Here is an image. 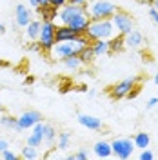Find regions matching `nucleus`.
Here are the masks:
<instances>
[{
	"instance_id": "19",
	"label": "nucleus",
	"mask_w": 158,
	"mask_h": 160,
	"mask_svg": "<svg viewBox=\"0 0 158 160\" xmlns=\"http://www.w3.org/2000/svg\"><path fill=\"white\" fill-rule=\"evenodd\" d=\"M0 126L6 128V129H11L15 133H20L18 128V118L13 117V115H0Z\"/></svg>"
},
{
	"instance_id": "5",
	"label": "nucleus",
	"mask_w": 158,
	"mask_h": 160,
	"mask_svg": "<svg viewBox=\"0 0 158 160\" xmlns=\"http://www.w3.org/2000/svg\"><path fill=\"white\" fill-rule=\"evenodd\" d=\"M111 20H113L115 29L118 31V35H127L129 31L135 29V20H133V17L129 15L127 11L116 9L115 15L111 17Z\"/></svg>"
},
{
	"instance_id": "27",
	"label": "nucleus",
	"mask_w": 158,
	"mask_h": 160,
	"mask_svg": "<svg viewBox=\"0 0 158 160\" xmlns=\"http://www.w3.org/2000/svg\"><path fill=\"white\" fill-rule=\"evenodd\" d=\"M38 157V151H37V148H33V146H24L22 148V151H20V158H37Z\"/></svg>"
},
{
	"instance_id": "40",
	"label": "nucleus",
	"mask_w": 158,
	"mask_h": 160,
	"mask_svg": "<svg viewBox=\"0 0 158 160\" xmlns=\"http://www.w3.org/2000/svg\"><path fill=\"white\" fill-rule=\"evenodd\" d=\"M4 31H6V26H4V24H0V35H2Z\"/></svg>"
},
{
	"instance_id": "35",
	"label": "nucleus",
	"mask_w": 158,
	"mask_h": 160,
	"mask_svg": "<svg viewBox=\"0 0 158 160\" xmlns=\"http://www.w3.org/2000/svg\"><path fill=\"white\" fill-rule=\"evenodd\" d=\"M7 148H9V142H7L6 138H0V153H2L4 149H7Z\"/></svg>"
},
{
	"instance_id": "17",
	"label": "nucleus",
	"mask_w": 158,
	"mask_h": 160,
	"mask_svg": "<svg viewBox=\"0 0 158 160\" xmlns=\"http://www.w3.org/2000/svg\"><path fill=\"white\" fill-rule=\"evenodd\" d=\"M40 28H42V20H35L31 18V22L24 28L26 29V37H27V40H38V35H40Z\"/></svg>"
},
{
	"instance_id": "3",
	"label": "nucleus",
	"mask_w": 158,
	"mask_h": 160,
	"mask_svg": "<svg viewBox=\"0 0 158 160\" xmlns=\"http://www.w3.org/2000/svg\"><path fill=\"white\" fill-rule=\"evenodd\" d=\"M118 9L111 0H93L87 4V15L91 20H100V18H111L115 15V11Z\"/></svg>"
},
{
	"instance_id": "4",
	"label": "nucleus",
	"mask_w": 158,
	"mask_h": 160,
	"mask_svg": "<svg viewBox=\"0 0 158 160\" xmlns=\"http://www.w3.org/2000/svg\"><path fill=\"white\" fill-rule=\"evenodd\" d=\"M55 29H57V24L55 22H42L38 42H40V46H42V51L44 53H49L53 49V46L57 44V40H55Z\"/></svg>"
},
{
	"instance_id": "2",
	"label": "nucleus",
	"mask_w": 158,
	"mask_h": 160,
	"mask_svg": "<svg viewBox=\"0 0 158 160\" xmlns=\"http://www.w3.org/2000/svg\"><path fill=\"white\" fill-rule=\"evenodd\" d=\"M89 40H109L115 37V26L111 18H100L91 20L86 31Z\"/></svg>"
},
{
	"instance_id": "7",
	"label": "nucleus",
	"mask_w": 158,
	"mask_h": 160,
	"mask_svg": "<svg viewBox=\"0 0 158 160\" xmlns=\"http://www.w3.org/2000/svg\"><path fill=\"white\" fill-rule=\"evenodd\" d=\"M111 149H113V157H116L120 160H127L133 157L135 144L131 138H115L111 142Z\"/></svg>"
},
{
	"instance_id": "41",
	"label": "nucleus",
	"mask_w": 158,
	"mask_h": 160,
	"mask_svg": "<svg viewBox=\"0 0 158 160\" xmlns=\"http://www.w3.org/2000/svg\"><path fill=\"white\" fill-rule=\"evenodd\" d=\"M153 8H156L158 9V0H153Z\"/></svg>"
},
{
	"instance_id": "38",
	"label": "nucleus",
	"mask_w": 158,
	"mask_h": 160,
	"mask_svg": "<svg viewBox=\"0 0 158 160\" xmlns=\"http://www.w3.org/2000/svg\"><path fill=\"white\" fill-rule=\"evenodd\" d=\"M29 8H38V0H29Z\"/></svg>"
},
{
	"instance_id": "22",
	"label": "nucleus",
	"mask_w": 158,
	"mask_h": 160,
	"mask_svg": "<svg viewBox=\"0 0 158 160\" xmlns=\"http://www.w3.org/2000/svg\"><path fill=\"white\" fill-rule=\"evenodd\" d=\"M57 135H58V131L55 129L51 124H46V128H44V144L47 148H53L57 144Z\"/></svg>"
},
{
	"instance_id": "32",
	"label": "nucleus",
	"mask_w": 158,
	"mask_h": 160,
	"mask_svg": "<svg viewBox=\"0 0 158 160\" xmlns=\"http://www.w3.org/2000/svg\"><path fill=\"white\" fill-rule=\"evenodd\" d=\"M149 17H151V20H153V22L158 26V9H156V8L149 6Z\"/></svg>"
},
{
	"instance_id": "31",
	"label": "nucleus",
	"mask_w": 158,
	"mask_h": 160,
	"mask_svg": "<svg viewBox=\"0 0 158 160\" xmlns=\"http://www.w3.org/2000/svg\"><path fill=\"white\" fill-rule=\"evenodd\" d=\"M138 158L140 160H153V158H155V155H153V153L146 148V149H142V153L138 155Z\"/></svg>"
},
{
	"instance_id": "15",
	"label": "nucleus",
	"mask_w": 158,
	"mask_h": 160,
	"mask_svg": "<svg viewBox=\"0 0 158 160\" xmlns=\"http://www.w3.org/2000/svg\"><path fill=\"white\" fill-rule=\"evenodd\" d=\"M124 40H126V48L136 49V48L144 46V35L136 29H133V31H129L127 35H124Z\"/></svg>"
},
{
	"instance_id": "9",
	"label": "nucleus",
	"mask_w": 158,
	"mask_h": 160,
	"mask_svg": "<svg viewBox=\"0 0 158 160\" xmlns=\"http://www.w3.org/2000/svg\"><path fill=\"white\" fill-rule=\"evenodd\" d=\"M18 118V128H20V133L22 131H27L31 129L35 124H38L42 118V113L40 111H35V109H29V111H24L20 117H17Z\"/></svg>"
},
{
	"instance_id": "10",
	"label": "nucleus",
	"mask_w": 158,
	"mask_h": 160,
	"mask_svg": "<svg viewBox=\"0 0 158 160\" xmlns=\"http://www.w3.org/2000/svg\"><path fill=\"white\" fill-rule=\"evenodd\" d=\"M44 128H46V122L40 120L38 124H35L31 128V133L27 137V146H33V148H40L44 144Z\"/></svg>"
},
{
	"instance_id": "25",
	"label": "nucleus",
	"mask_w": 158,
	"mask_h": 160,
	"mask_svg": "<svg viewBox=\"0 0 158 160\" xmlns=\"http://www.w3.org/2000/svg\"><path fill=\"white\" fill-rule=\"evenodd\" d=\"M133 144H135V148H138V149H146V148H149V144H151V137H149L147 133L140 131V133H136V135L133 137Z\"/></svg>"
},
{
	"instance_id": "16",
	"label": "nucleus",
	"mask_w": 158,
	"mask_h": 160,
	"mask_svg": "<svg viewBox=\"0 0 158 160\" xmlns=\"http://www.w3.org/2000/svg\"><path fill=\"white\" fill-rule=\"evenodd\" d=\"M93 153H95L98 158H109V157H113L111 142H106V140H98V142H95V146H93Z\"/></svg>"
},
{
	"instance_id": "33",
	"label": "nucleus",
	"mask_w": 158,
	"mask_h": 160,
	"mask_svg": "<svg viewBox=\"0 0 158 160\" xmlns=\"http://www.w3.org/2000/svg\"><path fill=\"white\" fill-rule=\"evenodd\" d=\"M49 2H51V6H53V8H57V9L62 8L64 4H67V0H49Z\"/></svg>"
},
{
	"instance_id": "36",
	"label": "nucleus",
	"mask_w": 158,
	"mask_h": 160,
	"mask_svg": "<svg viewBox=\"0 0 158 160\" xmlns=\"http://www.w3.org/2000/svg\"><path fill=\"white\" fill-rule=\"evenodd\" d=\"M67 2L77 4V6H87V4H89V0H67Z\"/></svg>"
},
{
	"instance_id": "39",
	"label": "nucleus",
	"mask_w": 158,
	"mask_h": 160,
	"mask_svg": "<svg viewBox=\"0 0 158 160\" xmlns=\"http://www.w3.org/2000/svg\"><path fill=\"white\" fill-rule=\"evenodd\" d=\"M95 95H96V91H95V89H89V93H87V97H89V98H93Z\"/></svg>"
},
{
	"instance_id": "30",
	"label": "nucleus",
	"mask_w": 158,
	"mask_h": 160,
	"mask_svg": "<svg viewBox=\"0 0 158 160\" xmlns=\"http://www.w3.org/2000/svg\"><path fill=\"white\" fill-rule=\"evenodd\" d=\"M27 49L33 51V53H40V51H42V46H40L38 40H31L29 44H27Z\"/></svg>"
},
{
	"instance_id": "26",
	"label": "nucleus",
	"mask_w": 158,
	"mask_h": 160,
	"mask_svg": "<svg viewBox=\"0 0 158 160\" xmlns=\"http://www.w3.org/2000/svg\"><path fill=\"white\" fill-rule=\"evenodd\" d=\"M62 64H64V68L69 71H78L80 68H82V62H80V58L77 57V55H71V57H66V58L60 60Z\"/></svg>"
},
{
	"instance_id": "18",
	"label": "nucleus",
	"mask_w": 158,
	"mask_h": 160,
	"mask_svg": "<svg viewBox=\"0 0 158 160\" xmlns=\"http://www.w3.org/2000/svg\"><path fill=\"white\" fill-rule=\"evenodd\" d=\"M91 49L95 53V57L109 55V40H91Z\"/></svg>"
},
{
	"instance_id": "43",
	"label": "nucleus",
	"mask_w": 158,
	"mask_h": 160,
	"mask_svg": "<svg viewBox=\"0 0 158 160\" xmlns=\"http://www.w3.org/2000/svg\"><path fill=\"white\" fill-rule=\"evenodd\" d=\"M2 111H4V108H2V106H0V113H2Z\"/></svg>"
},
{
	"instance_id": "44",
	"label": "nucleus",
	"mask_w": 158,
	"mask_h": 160,
	"mask_svg": "<svg viewBox=\"0 0 158 160\" xmlns=\"http://www.w3.org/2000/svg\"><path fill=\"white\" fill-rule=\"evenodd\" d=\"M140 2H142V4H144V2H146V0H140Z\"/></svg>"
},
{
	"instance_id": "12",
	"label": "nucleus",
	"mask_w": 158,
	"mask_h": 160,
	"mask_svg": "<svg viewBox=\"0 0 158 160\" xmlns=\"http://www.w3.org/2000/svg\"><path fill=\"white\" fill-rule=\"evenodd\" d=\"M80 126H84V128H87L91 131H102L104 128V124H102V120L96 118V117H93V115H86V113H80L78 117H77Z\"/></svg>"
},
{
	"instance_id": "13",
	"label": "nucleus",
	"mask_w": 158,
	"mask_h": 160,
	"mask_svg": "<svg viewBox=\"0 0 158 160\" xmlns=\"http://www.w3.org/2000/svg\"><path fill=\"white\" fill-rule=\"evenodd\" d=\"M89 22H91L89 15H87V13H82V15H78V17H75V18L71 20L69 24H67V26H69L71 29L77 31V35H86Z\"/></svg>"
},
{
	"instance_id": "42",
	"label": "nucleus",
	"mask_w": 158,
	"mask_h": 160,
	"mask_svg": "<svg viewBox=\"0 0 158 160\" xmlns=\"http://www.w3.org/2000/svg\"><path fill=\"white\" fill-rule=\"evenodd\" d=\"M155 84H156V86H158V73H156V75H155Z\"/></svg>"
},
{
	"instance_id": "1",
	"label": "nucleus",
	"mask_w": 158,
	"mask_h": 160,
	"mask_svg": "<svg viewBox=\"0 0 158 160\" xmlns=\"http://www.w3.org/2000/svg\"><path fill=\"white\" fill-rule=\"evenodd\" d=\"M89 44H91V40L87 38V35H78L75 40L57 42L49 53L55 60H62V58H66V57H71V55H78V51L84 46H89Z\"/></svg>"
},
{
	"instance_id": "20",
	"label": "nucleus",
	"mask_w": 158,
	"mask_h": 160,
	"mask_svg": "<svg viewBox=\"0 0 158 160\" xmlns=\"http://www.w3.org/2000/svg\"><path fill=\"white\" fill-rule=\"evenodd\" d=\"M37 11H38L40 20H42V22H55V18H57V13H58V9H57V8H53V6L37 8Z\"/></svg>"
},
{
	"instance_id": "34",
	"label": "nucleus",
	"mask_w": 158,
	"mask_h": 160,
	"mask_svg": "<svg viewBox=\"0 0 158 160\" xmlns=\"http://www.w3.org/2000/svg\"><path fill=\"white\" fill-rule=\"evenodd\" d=\"M156 104H158V98H156V97H153V98H149V100H147L146 108H147V109H153V108H155Z\"/></svg>"
},
{
	"instance_id": "8",
	"label": "nucleus",
	"mask_w": 158,
	"mask_h": 160,
	"mask_svg": "<svg viewBox=\"0 0 158 160\" xmlns=\"http://www.w3.org/2000/svg\"><path fill=\"white\" fill-rule=\"evenodd\" d=\"M135 84H136V78H122L120 82H116L115 86L109 88V95L113 97L115 100H120V98H126L131 91L135 89Z\"/></svg>"
},
{
	"instance_id": "37",
	"label": "nucleus",
	"mask_w": 158,
	"mask_h": 160,
	"mask_svg": "<svg viewBox=\"0 0 158 160\" xmlns=\"http://www.w3.org/2000/svg\"><path fill=\"white\" fill-rule=\"evenodd\" d=\"M46 6H51L49 0H38V8H46Z\"/></svg>"
},
{
	"instance_id": "6",
	"label": "nucleus",
	"mask_w": 158,
	"mask_h": 160,
	"mask_svg": "<svg viewBox=\"0 0 158 160\" xmlns=\"http://www.w3.org/2000/svg\"><path fill=\"white\" fill-rule=\"evenodd\" d=\"M82 13H87V6H77V4L67 2V4H64L62 8H58L57 18L60 20V24L67 26L75 17H78V15H82Z\"/></svg>"
},
{
	"instance_id": "28",
	"label": "nucleus",
	"mask_w": 158,
	"mask_h": 160,
	"mask_svg": "<svg viewBox=\"0 0 158 160\" xmlns=\"http://www.w3.org/2000/svg\"><path fill=\"white\" fill-rule=\"evenodd\" d=\"M0 158H4V160H18L20 155L18 153H15V151H11L9 148H7V149H4L2 153H0Z\"/></svg>"
},
{
	"instance_id": "29",
	"label": "nucleus",
	"mask_w": 158,
	"mask_h": 160,
	"mask_svg": "<svg viewBox=\"0 0 158 160\" xmlns=\"http://www.w3.org/2000/svg\"><path fill=\"white\" fill-rule=\"evenodd\" d=\"M67 158H75V160H87V158H89V153H87V151H84V149H80V151H77V153L69 155Z\"/></svg>"
},
{
	"instance_id": "14",
	"label": "nucleus",
	"mask_w": 158,
	"mask_h": 160,
	"mask_svg": "<svg viewBox=\"0 0 158 160\" xmlns=\"http://www.w3.org/2000/svg\"><path fill=\"white\" fill-rule=\"evenodd\" d=\"M78 37L77 31L71 29L69 26H64V24H58L57 29H55V40L57 42H67V40H75Z\"/></svg>"
},
{
	"instance_id": "21",
	"label": "nucleus",
	"mask_w": 158,
	"mask_h": 160,
	"mask_svg": "<svg viewBox=\"0 0 158 160\" xmlns=\"http://www.w3.org/2000/svg\"><path fill=\"white\" fill-rule=\"evenodd\" d=\"M71 133L69 131H60L58 135H57V144H55V148L58 151H66L67 148L71 146Z\"/></svg>"
},
{
	"instance_id": "23",
	"label": "nucleus",
	"mask_w": 158,
	"mask_h": 160,
	"mask_svg": "<svg viewBox=\"0 0 158 160\" xmlns=\"http://www.w3.org/2000/svg\"><path fill=\"white\" fill-rule=\"evenodd\" d=\"M77 57L80 58L82 66H89V64H93V60L96 58V57H95V53H93V49H91V44H89V46H84V48L78 51V55H77Z\"/></svg>"
},
{
	"instance_id": "24",
	"label": "nucleus",
	"mask_w": 158,
	"mask_h": 160,
	"mask_svg": "<svg viewBox=\"0 0 158 160\" xmlns=\"http://www.w3.org/2000/svg\"><path fill=\"white\" fill-rule=\"evenodd\" d=\"M124 49H126V40H124V35H118V37L109 38V53H122Z\"/></svg>"
},
{
	"instance_id": "11",
	"label": "nucleus",
	"mask_w": 158,
	"mask_h": 160,
	"mask_svg": "<svg viewBox=\"0 0 158 160\" xmlns=\"http://www.w3.org/2000/svg\"><path fill=\"white\" fill-rule=\"evenodd\" d=\"M31 18H33V11H31L29 6H26V4H17V8H15V22H17V26L26 28L31 22Z\"/></svg>"
}]
</instances>
